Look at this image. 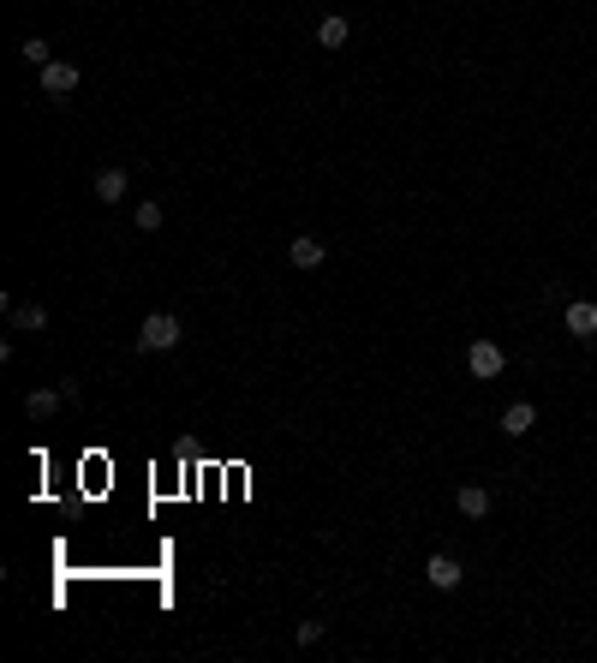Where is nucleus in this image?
Returning <instances> with one entry per match:
<instances>
[{
  "label": "nucleus",
  "instance_id": "f257e3e1",
  "mask_svg": "<svg viewBox=\"0 0 597 663\" xmlns=\"http://www.w3.org/2000/svg\"><path fill=\"white\" fill-rule=\"evenodd\" d=\"M132 341H138V353H174V347H179V317H174V311H150Z\"/></svg>",
  "mask_w": 597,
  "mask_h": 663
},
{
  "label": "nucleus",
  "instance_id": "f03ea898",
  "mask_svg": "<svg viewBox=\"0 0 597 663\" xmlns=\"http://www.w3.org/2000/svg\"><path fill=\"white\" fill-rule=\"evenodd\" d=\"M502 364H508V353H502L496 341H472V347H466V371H472L478 382L502 377Z\"/></svg>",
  "mask_w": 597,
  "mask_h": 663
},
{
  "label": "nucleus",
  "instance_id": "7ed1b4c3",
  "mask_svg": "<svg viewBox=\"0 0 597 663\" xmlns=\"http://www.w3.org/2000/svg\"><path fill=\"white\" fill-rule=\"evenodd\" d=\"M78 78H84V72L72 61H48V66H42V96H72Z\"/></svg>",
  "mask_w": 597,
  "mask_h": 663
},
{
  "label": "nucleus",
  "instance_id": "20e7f679",
  "mask_svg": "<svg viewBox=\"0 0 597 663\" xmlns=\"http://www.w3.org/2000/svg\"><path fill=\"white\" fill-rule=\"evenodd\" d=\"M561 323H568L574 341H597V305L592 299H574L568 311H561Z\"/></svg>",
  "mask_w": 597,
  "mask_h": 663
},
{
  "label": "nucleus",
  "instance_id": "39448f33",
  "mask_svg": "<svg viewBox=\"0 0 597 663\" xmlns=\"http://www.w3.org/2000/svg\"><path fill=\"white\" fill-rule=\"evenodd\" d=\"M424 580L437 585V592H454V585L466 580V568H460L454 556H442V550H437V556H430V562H424Z\"/></svg>",
  "mask_w": 597,
  "mask_h": 663
},
{
  "label": "nucleus",
  "instance_id": "423d86ee",
  "mask_svg": "<svg viewBox=\"0 0 597 663\" xmlns=\"http://www.w3.org/2000/svg\"><path fill=\"white\" fill-rule=\"evenodd\" d=\"M60 406H66V389H30V395H24V413H30V419H54Z\"/></svg>",
  "mask_w": 597,
  "mask_h": 663
},
{
  "label": "nucleus",
  "instance_id": "0eeeda50",
  "mask_svg": "<svg viewBox=\"0 0 597 663\" xmlns=\"http://www.w3.org/2000/svg\"><path fill=\"white\" fill-rule=\"evenodd\" d=\"M454 508L466 514V520H484V514H490V490H484V484H460Z\"/></svg>",
  "mask_w": 597,
  "mask_h": 663
},
{
  "label": "nucleus",
  "instance_id": "6e6552de",
  "mask_svg": "<svg viewBox=\"0 0 597 663\" xmlns=\"http://www.w3.org/2000/svg\"><path fill=\"white\" fill-rule=\"evenodd\" d=\"M532 424H537V406H532V401H514V406H502V430H508V437H526Z\"/></svg>",
  "mask_w": 597,
  "mask_h": 663
},
{
  "label": "nucleus",
  "instance_id": "1a4fd4ad",
  "mask_svg": "<svg viewBox=\"0 0 597 663\" xmlns=\"http://www.w3.org/2000/svg\"><path fill=\"white\" fill-rule=\"evenodd\" d=\"M323 258H329V245H323L317 233H298V240H293V263H298V269H323Z\"/></svg>",
  "mask_w": 597,
  "mask_h": 663
},
{
  "label": "nucleus",
  "instance_id": "9d476101",
  "mask_svg": "<svg viewBox=\"0 0 597 663\" xmlns=\"http://www.w3.org/2000/svg\"><path fill=\"white\" fill-rule=\"evenodd\" d=\"M126 185H132V180H126V168H102V174H96V198L119 203V198H126Z\"/></svg>",
  "mask_w": 597,
  "mask_h": 663
},
{
  "label": "nucleus",
  "instance_id": "9b49d317",
  "mask_svg": "<svg viewBox=\"0 0 597 663\" xmlns=\"http://www.w3.org/2000/svg\"><path fill=\"white\" fill-rule=\"evenodd\" d=\"M347 37H353V24L340 19V12H329V19L317 24V42H323V48H347Z\"/></svg>",
  "mask_w": 597,
  "mask_h": 663
},
{
  "label": "nucleus",
  "instance_id": "f8f14e48",
  "mask_svg": "<svg viewBox=\"0 0 597 663\" xmlns=\"http://www.w3.org/2000/svg\"><path fill=\"white\" fill-rule=\"evenodd\" d=\"M12 329H48V311H42V305H12Z\"/></svg>",
  "mask_w": 597,
  "mask_h": 663
},
{
  "label": "nucleus",
  "instance_id": "ddd939ff",
  "mask_svg": "<svg viewBox=\"0 0 597 663\" xmlns=\"http://www.w3.org/2000/svg\"><path fill=\"white\" fill-rule=\"evenodd\" d=\"M19 54H24V61H30V66H37V72H42V66H48V61H54V48H48V42H42V37H24V42H19Z\"/></svg>",
  "mask_w": 597,
  "mask_h": 663
},
{
  "label": "nucleus",
  "instance_id": "4468645a",
  "mask_svg": "<svg viewBox=\"0 0 597 663\" xmlns=\"http://www.w3.org/2000/svg\"><path fill=\"white\" fill-rule=\"evenodd\" d=\"M132 216H138V227H143V233H156V227H161V203H138Z\"/></svg>",
  "mask_w": 597,
  "mask_h": 663
},
{
  "label": "nucleus",
  "instance_id": "2eb2a0df",
  "mask_svg": "<svg viewBox=\"0 0 597 663\" xmlns=\"http://www.w3.org/2000/svg\"><path fill=\"white\" fill-rule=\"evenodd\" d=\"M293 640H298V645H317V640H323V622H298Z\"/></svg>",
  "mask_w": 597,
  "mask_h": 663
}]
</instances>
